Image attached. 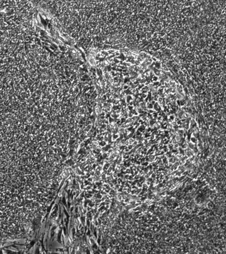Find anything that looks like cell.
Returning a JSON list of instances; mask_svg holds the SVG:
<instances>
[{"mask_svg": "<svg viewBox=\"0 0 226 254\" xmlns=\"http://www.w3.org/2000/svg\"><path fill=\"white\" fill-rule=\"evenodd\" d=\"M133 145H129V146H128V148H129V150H131V149L133 148Z\"/></svg>", "mask_w": 226, "mask_h": 254, "instance_id": "cell-1", "label": "cell"}]
</instances>
